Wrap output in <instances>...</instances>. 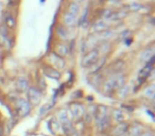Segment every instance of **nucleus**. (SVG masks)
<instances>
[{
  "mask_svg": "<svg viewBox=\"0 0 155 136\" xmlns=\"http://www.w3.org/2000/svg\"><path fill=\"white\" fill-rule=\"evenodd\" d=\"M48 60L50 61V63L52 64L51 67L55 68L56 70L58 69H62L65 67V61L63 57H61L60 55H58L55 52H50L48 55Z\"/></svg>",
  "mask_w": 155,
  "mask_h": 136,
  "instance_id": "8",
  "label": "nucleus"
},
{
  "mask_svg": "<svg viewBox=\"0 0 155 136\" xmlns=\"http://www.w3.org/2000/svg\"><path fill=\"white\" fill-rule=\"evenodd\" d=\"M113 118H114V120L118 123L123 122V120H124L123 112H122L121 110H119V108H115V110L113 111Z\"/></svg>",
  "mask_w": 155,
  "mask_h": 136,
  "instance_id": "19",
  "label": "nucleus"
},
{
  "mask_svg": "<svg viewBox=\"0 0 155 136\" xmlns=\"http://www.w3.org/2000/svg\"><path fill=\"white\" fill-rule=\"evenodd\" d=\"M128 125L125 122H120L118 125H116L115 128L113 129V135L114 136H123L124 134L128 132Z\"/></svg>",
  "mask_w": 155,
  "mask_h": 136,
  "instance_id": "11",
  "label": "nucleus"
},
{
  "mask_svg": "<svg viewBox=\"0 0 155 136\" xmlns=\"http://www.w3.org/2000/svg\"><path fill=\"white\" fill-rule=\"evenodd\" d=\"M140 136H154V134H153V132H142Z\"/></svg>",
  "mask_w": 155,
  "mask_h": 136,
  "instance_id": "26",
  "label": "nucleus"
},
{
  "mask_svg": "<svg viewBox=\"0 0 155 136\" xmlns=\"http://www.w3.org/2000/svg\"><path fill=\"white\" fill-rule=\"evenodd\" d=\"M43 71H44V75L46 77L50 78V79L54 80H60L61 79V73L59 70H56L55 68L51 67V66H45L43 68Z\"/></svg>",
  "mask_w": 155,
  "mask_h": 136,
  "instance_id": "10",
  "label": "nucleus"
},
{
  "mask_svg": "<svg viewBox=\"0 0 155 136\" xmlns=\"http://www.w3.org/2000/svg\"><path fill=\"white\" fill-rule=\"evenodd\" d=\"M144 95H146L148 98H153V97H154V87H153V86H149V87L144 90Z\"/></svg>",
  "mask_w": 155,
  "mask_h": 136,
  "instance_id": "24",
  "label": "nucleus"
},
{
  "mask_svg": "<svg viewBox=\"0 0 155 136\" xmlns=\"http://www.w3.org/2000/svg\"><path fill=\"white\" fill-rule=\"evenodd\" d=\"M16 108H17L18 113H19V115L21 117H26L31 112V104L26 99H22V98L18 99L16 101Z\"/></svg>",
  "mask_w": 155,
  "mask_h": 136,
  "instance_id": "6",
  "label": "nucleus"
},
{
  "mask_svg": "<svg viewBox=\"0 0 155 136\" xmlns=\"http://www.w3.org/2000/svg\"><path fill=\"white\" fill-rule=\"evenodd\" d=\"M58 120L60 121V125H62L63 129H65V128L72 125L70 121V117H69L68 111L67 110H61L60 112L58 113Z\"/></svg>",
  "mask_w": 155,
  "mask_h": 136,
  "instance_id": "9",
  "label": "nucleus"
},
{
  "mask_svg": "<svg viewBox=\"0 0 155 136\" xmlns=\"http://www.w3.org/2000/svg\"><path fill=\"white\" fill-rule=\"evenodd\" d=\"M126 78L122 73H117V75L113 76V77L109 78L105 81L104 85H103V89H104L105 94H114L115 92L119 90L121 87L125 85Z\"/></svg>",
  "mask_w": 155,
  "mask_h": 136,
  "instance_id": "1",
  "label": "nucleus"
},
{
  "mask_svg": "<svg viewBox=\"0 0 155 136\" xmlns=\"http://www.w3.org/2000/svg\"><path fill=\"white\" fill-rule=\"evenodd\" d=\"M28 92V99H29V103L36 105L40 102L42 100V92L38 88L36 87H29L27 90Z\"/></svg>",
  "mask_w": 155,
  "mask_h": 136,
  "instance_id": "7",
  "label": "nucleus"
},
{
  "mask_svg": "<svg viewBox=\"0 0 155 136\" xmlns=\"http://www.w3.org/2000/svg\"><path fill=\"white\" fill-rule=\"evenodd\" d=\"M153 57H154V55H153L152 50H146L140 54V59H141V61H144V62H149V60L152 59Z\"/></svg>",
  "mask_w": 155,
  "mask_h": 136,
  "instance_id": "22",
  "label": "nucleus"
},
{
  "mask_svg": "<svg viewBox=\"0 0 155 136\" xmlns=\"http://www.w3.org/2000/svg\"><path fill=\"white\" fill-rule=\"evenodd\" d=\"M99 60V50L98 49H93L88 51L82 59V66L85 68L93 67Z\"/></svg>",
  "mask_w": 155,
  "mask_h": 136,
  "instance_id": "3",
  "label": "nucleus"
},
{
  "mask_svg": "<svg viewBox=\"0 0 155 136\" xmlns=\"http://www.w3.org/2000/svg\"><path fill=\"white\" fill-rule=\"evenodd\" d=\"M5 26H7L8 28H10V29L15 28L16 20H15V18H14V16L10 15V14L5 16Z\"/></svg>",
  "mask_w": 155,
  "mask_h": 136,
  "instance_id": "20",
  "label": "nucleus"
},
{
  "mask_svg": "<svg viewBox=\"0 0 155 136\" xmlns=\"http://www.w3.org/2000/svg\"><path fill=\"white\" fill-rule=\"evenodd\" d=\"M77 2H82V1H84V0H75Z\"/></svg>",
  "mask_w": 155,
  "mask_h": 136,
  "instance_id": "30",
  "label": "nucleus"
},
{
  "mask_svg": "<svg viewBox=\"0 0 155 136\" xmlns=\"http://www.w3.org/2000/svg\"><path fill=\"white\" fill-rule=\"evenodd\" d=\"M144 5H140V3H137V2H132L130 5H125V9H126V12H139L144 9Z\"/></svg>",
  "mask_w": 155,
  "mask_h": 136,
  "instance_id": "18",
  "label": "nucleus"
},
{
  "mask_svg": "<svg viewBox=\"0 0 155 136\" xmlns=\"http://www.w3.org/2000/svg\"><path fill=\"white\" fill-rule=\"evenodd\" d=\"M126 16H128V12L124 11V10H119V11L112 12L109 19L115 20V21H118V20H122L123 18H125Z\"/></svg>",
  "mask_w": 155,
  "mask_h": 136,
  "instance_id": "14",
  "label": "nucleus"
},
{
  "mask_svg": "<svg viewBox=\"0 0 155 136\" xmlns=\"http://www.w3.org/2000/svg\"><path fill=\"white\" fill-rule=\"evenodd\" d=\"M118 1H121V0H109V2H118Z\"/></svg>",
  "mask_w": 155,
  "mask_h": 136,
  "instance_id": "29",
  "label": "nucleus"
},
{
  "mask_svg": "<svg viewBox=\"0 0 155 136\" xmlns=\"http://www.w3.org/2000/svg\"><path fill=\"white\" fill-rule=\"evenodd\" d=\"M1 63H2V57H1V50H0V66H1Z\"/></svg>",
  "mask_w": 155,
  "mask_h": 136,
  "instance_id": "28",
  "label": "nucleus"
},
{
  "mask_svg": "<svg viewBox=\"0 0 155 136\" xmlns=\"http://www.w3.org/2000/svg\"><path fill=\"white\" fill-rule=\"evenodd\" d=\"M78 12H79V5L77 2H71L68 7V13L73 16H77Z\"/></svg>",
  "mask_w": 155,
  "mask_h": 136,
  "instance_id": "21",
  "label": "nucleus"
},
{
  "mask_svg": "<svg viewBox=\"0 0 155 136\" xmlns=\"http://www.w3.org/2000/svg\"><path fill=\"white\" fill-rule=\"evenodd\" d=\"M112 10H104V11L102 12V17L105 18V19H109L111 17V14H112Z\"/></svg>",
  "mask_w": 155,
  "mask_h": 136,
  "instance_id": "25",
  "label": "nucleus"
},
{
  "mask_svg": "<svg viewBox=\"0 0 155 136\" xmlns=\"http://www.w3.org/2000/svg\"><path fill=\"white\" fill-rule=\"evenodd\" d=\"M56 34H58L60 38H63V40H66L67 38V30L65 29V27L63 26L58 27V29H56Z\"/></svg>",
  "mask_w": 155,
  "mask_h": 136,
  "instance_id": "23",
  "label": "nucleus"
},
{
  "mask_svg": "<svg viewBox=\"0 0 155 136\" xmlns=\"http://www.w3.org/2000/svg\"><path fill=\"white\" fill-rule=\"evenodd\" d=\"M142 127L140 125H131V128L128 127V136H140V134L142 133Z\"/></svg>",
  "mask_w": 155,
  "mask_h": 136,
  "instance_id": "15",
  "label": "nucleus"
},
{
  "mask_svg": "<svg viewBox=\"0 0 155 136\" xmlns=\"http://www.w3.org/2000/svg\"><path fill=\"white\" fill-rule=\"evenodd\" d=\"M69 50H68V47L66 46L65 44H60L56 46V49H55V53L58 55H60L61 57H64L68 54Z\"/></svg>",
  "mask_w": 155,
  "mask_h": 136,
  "instance_id": "17",
  "label": "nucleus"
},
{
  "mask_svg": "<svg viewBox=\"0 0 155 136\" xmlns=\"http://www.w3.org/2000/svg\"><path fill=\"white\" fill-rule=\"evenodd\" d=\"M153 67H154V57H153L152 59L149 60V62H147V65L139 71V75H138V83L142 84L147 79H148L149 76H150L151 73H152Z\"/></svg>",
  "mask_w": 155,
  "mask_h": 136,
  "instance_id": "5",
  "label": "nucleus"
},
{
  "mask_svg": "<svg viewBox=\"0 0 155 136\" xmlns=\"http://www.w3.org/2000/svg\"><path fill=\"white\" fill-rule=\"evenodd\" d=\"M106 30H107V24L104 20L99 19L93 24V32L95 33H101Z\"/></svg>",
  "mask_w": 155,
  "mask_h": 136,
  "instance_id": "12",
  "label": "nucleus"
},
{
  "mask_svg": "<svg viewBox=\"0 0 155 136\" xmlns=\"http://www.w3.org/2000/svg\"><path fill=\"white\" fill-rule=\"evenodd\" d=\"M63 20H64V24H66L67 27H73L75 24V20H77V18H75V16L71 15V14H69L68 12H67V13L64 14Z\"/></svg>",
  "mask_w": 155,
  "mask_h": 136,
  "instance_id": "16",
  "label": "nucleus"
},
{
  "mask_svg": "<svg viewBox=\"0 0 155 136\" xmlns=\"http://www.w3.org/2000/svg\"><path fill=\"white\" fill-rule=\"evenodd\" d=\"M130 34H131V33H130V31H125V32H124L123 34H122V35H123V36H122V40H125L126 38L128 37V35H130Z\"/></svg>",
  "mask_w": 155,
  "mask_h": 136,
  "instance_id": "27",
  "label": "nucleus"
},
{
  "mask_svg": "<svg viewBox=\"0 0 155 136\" xmlns=\"http://www.w3.org/2000/svg\"><path fill=\"white\" fill-rule=\"evenodd\" d=\"M93 117H95L96 123H97V127L100 132H103L111 125V120H109V117L107 115L106 106L104 105L97 106V110H96L95 116Z\"/></svg>",
  "mask_w": 155,
  "mask_h": 136,
  "instance_id": "2",
  "label": "nucleus"
},
{
  "mask_svg": "<svg viewBox=\"0 0 155 136\" xmlns=\"http://www.w3.org/2000/svg\"><path fill=\"white\" fill-rule=\"evenodd\" d=\"M123 136H124V135H123Z\"/></svg>",
  "mask_w": 155,
  "mask_h": 136,
  "instance_id": "31",
  "label": "nucleus"
},
{
  "mask_svg": "<svg viewBox=\"0 0 155 136\" xmlns=\"http://www.w3.org/2000/svg\"><path fill=\"white\" fill-rule=\"evenodd\" d=\"M16 86H17V89L19 90V92H27V90L29 89V82H28V80L24 77H20L18 78Z\"/></svg>",
  "mask_w": 155,
  "mask_h": 136,
  "instance_id": "13",
  "label": "nucleus"
},
{
  "mask_svg": "<svg viewBox=\"0 0 155 136\" xmlns=\"http://www.w3.org/2000/svg\"><path fill=\"white\" fill-rule=\"evenodd\" d=\"M85 106L83 105L80 102H73L70 104V108H69V112L72 117L71 118L75 119V120H80L83 117L85 116Z\"/></svg>",
  "mask_w": 155,
  "mask_h": 136,
  "instance_id": "4",
  "label": "nucleus"
}]
</instances>
